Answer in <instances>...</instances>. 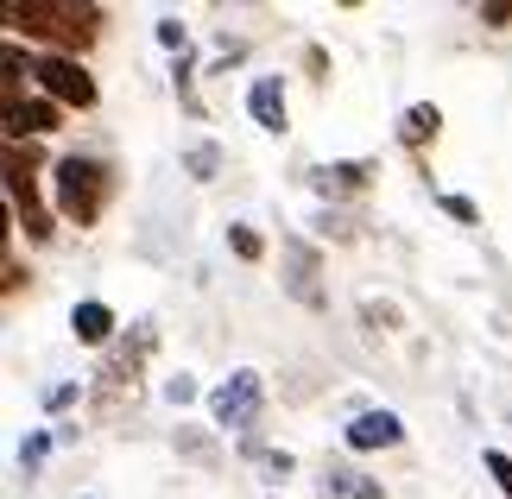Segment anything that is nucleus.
<instances>
[{
    "label": "nucleus",
    "mask_w": 512,
    "mask_h": 499,
    "mask_svg": "<svg viewBox=\"0 0 512 499\" xmlns=\"http://www.w3.org/2000/svg\"><path fill=\"white\" fill-rule=\"evenodd\" d=\"M437 133H443V108H437V102H418V108H405V114H399V139H405L411 152H424Z\"/></svg>",
    "instance_id": "4468645a"
},
{
    "label": "nucleus",
    "mask_w": 512,
    "mask_h": 499,
    "mask_svg": "<svg viewBox=\"0 0 512 499\" xmlns=\"http://www.w3.org/2000/svg\"><path fill=\"white\" fill-rule=\"evenodd\" d=\"M184 165H190V177H203V184H209V177L222 171V152H215V146H190Z\"/></svg>",
    "instance_id": "f3484780"
},
{
    "label": "nucleus",
    "mask_w": 512,
    "mask_h": 499,
    "mask_svg": "<svg viewBox=\"0 0 512 499\" xmlns=\"http://www.w3.org/2000/svg\"><path fill=\"white\" fill-rule=\"evenodd\" d=\"M317 499H386L380 481L361 468H323V481H317Z\"/></svg>",
    "instance_id": "ddd939ff"
},
{
    "label": "nucleus",
    "mask_w": 512,
    "mask_h": 499,
    "mask_svg": "<svg viewBox=\"0 0 512 499\" xmlns=\"http://www.w3.org/2000/svg\"><path fill=\"white\" fill-rule=\"evenodd\" d=\"M285 291L298 297L304 310H323L329 304L323 285H317V247H310V241H285Z\"/></svg>",
    "instance_id": "6e6552de"
},
{
    "label": "nucleus",
    "mask_w": 512,
    "mask_h": 499,
    "mask_svg": "<svg viewBox=\"0 0 512 499\" xmlns=\"http://www.w3.org/2000/svg\"><path fill=\"white\" fill-rule=\"evenodd\" d=\"M45 455H51V430H32L26 443H19V474H38V468H45Z\"/></svg>",
    "instance_id": "2eb2a0df"
},
{
    "label": "nucleus",
    "mask_w": 512,
    "mask_h": 499,
    "mask_svg": "<svg viewBox=\"0 0 512 499\" xmlns=\"http://www.w3.org/2000/svg\"><path fill=\"white\" fill-rule=\"evenodd\" d=\"M95 7H76V0H13L7 7V26L26 32V38H45L57 57H83L95 45Z\"/></svg>",
    "instance_id": "f03ea898"
},
{
    "label": "nucleus",
    "mask_w": 512,
    "mask_h": 499,
    "mask_svg": "<svg viewBox=\"0 0 512 499\" xmlns=\"http://www.w3.org/2000/svg\"><path fill=\"white\" fill-rule=\"evenodd\" d=\"M481 468L494 474V481H500V493L512 499V455H500V449H481Z\"/></svg>",
    "instance_id": "412c9836"
},
{
    "label": "nucleus",
    "mask_w": 512,
    "mask_h": 499,
    "mask_svg": "<svg viewBox=\"0 0 512 499\" xmlns=\"http://www.w3.org/2000/svg\"><path fill=\"white\" fill-rule=\"evenodd\" d=\"M342 443H348L354 455H367V449H399V443H405V424H399V411H361V417H348Z\"/></svg>",
    "instance_id": "0eeeda50"
},
{
    "label": "nucleus",
    "mask_w": 512,
    "mask_h": 499,
    "mask_svg": "<svg viewBox=\"0 0 512 499\" xmlns=\"http://www.w3.org/2000/svg\"><path fill=\"white\" fill-rule=\"evenodd\" d=\"M76 398H83V386H51V392H45V405H51V411H64V405H76Z\"/></svg>",
    "instance_id": "b1692460"
},
{
    "label": "nucleus",
    "mask_w": 512,
    "mask_h": 499,
    "mask_svg": "<svg viewBox=\"0 0 512 499\" xmlns=\"http://www.w3.org/2000/svg\"><path fill=\"white\" fill-rule=\"evenodd\" d=\"M32 76H38V89H45L57 108H95V76L83 70V57L45 51V57L32 64Z\"/></svg>",
    "instance_id": "39448f33"
},
{
    "label": "nucleus",
    "mask_w": 512,
    "mask_h": 499,
    "mask_svg": "<svg viewBox=\"0 0 512 499\" xmlns=\"http://www.w3.org/2000/svg\"><path fill=\"white\" fill-rule=\"evenodd\" d=\"M159 45L177 51V57H190V26L184 19H159Z\"/></svg>",
    "instance_id": "aec40b11"
},
{
    "label": "nucleus",
    "mask_w": 512,
    "mask_h": 499,
    "mask_svg": "<svg viewBox=\"0 0 512 499\" xmlns=\"http://www.w3.org/2000/svg\"><path fill=\"white\" fill-rule=\"evenodd\" d=\"M443 215H456V222H481V209L468 203V196H443Z\"/></svg>",
    "instance_id": "5701e85b"
},
{
    "label": "nucleus",
    "mask_w": 512,
    "mask_h": 499,
    "mask_svg": "<svg viewBox=\"0 0 512 499\" xmlns=\"http://www.w3.org/2000/svg\"><path fill=\"white\" fill-rule=\"evenodd\" d=\"M247 114H253V127L285 133L291 108H285V83H279V76H253V89H247Z\"/></svg>",
    "instance_id": "9d476101"
},
{
    "label": "nucleus",
    "mask_w": 512,
    "mask_h": 499,
    "mask_svg": "<svg viewBox=\"0 0 512 499\" xmlns=\"http://www.w3.org/2000/svg\"><path fill=\"white\" fill-rule=\"evenodd\" d=\"M114 190H121V177H114V165H108V158H95V152H70V158H57V171H51L57 215L76 222V228L102 222V209L114 203Z\"/></svg>",
    "instance_id": "f257e3e1"
},
{
    "label": "nucleus",
    "mask_w": 512,
    "mask_h": 499,
    "mask_svg": "<svg viewBox=\"0 0 512 499\" xmlns=\"http://www.w3.org/2000/svg\"><path fill=\"white\" fill-rule=\"evenodd\" d=\"M165 398H171V405H184V398H196V386H190V373H177L171 386H165Z\"/></svg>",
    "instance_id": "393cba45"
},
{
    "label": "nucleus",
    "mask_w": 512,
    "mask_h": 499,
    "mask_svg": "<svg viewBox=\"0 0 512 499\" xmlns=\"http://www.w3.org/2000/svg\"><path fill=\"white\" fill-rule=\"evenodd\" d=\"M57 127H64V108H57L51 95H32V102H19L7 114V139H45Z\"/></svg>",
    "instance_id": "1a4fd4ad"
},
{
    "label": "nucleus",
    "mask_w": 512,
    "mask_h": 499,
    "mask_svg": "<svg viewBox=\"0 0 512 499\" xmlns=\"http://www.w3.org/2000/svg\"><path fill=\"white\" fill-rule=\"evenodd\" d=\"M177 455H190V462H215V443L203 430H177Z\"/></svg>",
    "instance_id": "6ab92c4d"
},
{
    "label": "nucleus",
    "mask_w": 512,
    "mask_h": 499,
    "mask_svg": "<svg viewBox=\"0 0 512 499\" xmlns=\"http://www.w3.org/2000/svg\"><path fill=\"white\" fill-rule=\"evenodd\" d=\"M247 455H253V462H260L266 474H291V468H298L285 449H266V443H253V436H247Z\"/></svg>",
    "instance_id": "a211bd4d"
},
{
    "label": "nucleus",
    "mask_w": 512,
    "mask_h": 499,
    "mask_svg": "<svg viewBox=\"0 0 512 499\" xmlns=\"http://www.w3.org/2000/svg\"><path fill=\"white\" fill-rule=\"evenodd\" d=\"M152 348H159V329H152V323H133L127 342H114V348L102 354V373H95V379H102L108 392H121V386L133 392V379H140V367H146Z\"/></svg>",
    "instance_id": "423d86ee"
},
{
    "label": "nucleus",
    "mask_w": 512,
    "mask_h": 499,
    "mask_svg": "<svg viewBox=\"0 0 512 499\" xmlns=\"http://www.w3.org/2000/svg\"><path fill=\"white\" fill-rule=\"evenodd\" d=\"M481 26H512V0H487V7H481Z\"/></svg>",
    "instance_id": "4be33fe9"
},
{
    "label": "nucleus",
    "mask_w": 512,
    "mask_h": 499,
    "mask_svg": "<svg viewBox=\"0 0 512 499\" xmlns=\"http://www.w3.org/2000/svg\"><path fill=\"white\" fill-rule=\"evenodd\" d=\"M32 171H38V152L19 146V139H7V196H13V222L26 228V241H51V215H45V203H38Z\"/></svg>",
    "instance_id": "7ed1b4c3"
},
{
    "label": "nucleus",
    "mask_w": 512,
    "mask_h": 499,
    "mask_svg": "<svg viewBox=\"0 0 512 499\" xmlns=\"http://www.w3.org/2000/svg\"><path fill=\"white\" fill-rule=\"evenodd\" d=\"M228 247H234V259H247V266L266 253V241H260V234H253L247 222H228Z\"/></svg>",
    "instance_id": "dca6fc26"
},
{
    "label": "nucleus",
    "mask_w": 512,
    "mask_h": 499,
    "mask_svg": "<svg viewBox=\"0 0 512 499\" xmlns=\"http://www.w3.org/2000/svg\"><path fill=\"white\" fill-rule=\"evenodd\" d=\"M70 329H76V342H89V348H114V310L102 304V297H83V304L70 310Z\"/></svg>",
    "instance_id": "f8f14e48"
},
{
    "label": "nucleus",
    "mask_w": 512,
    "mask_h": 499,
    "mask_svg": "<svg viewBox=\"0 0 512 499\" xmlns=\"http://www.w3.org/2000/svg\"><path fill=\"white\" fill-rule=\"evenodd\" d=\"M373 177H380V165H373V158H342V165H323L310 184H317L323 196H361Z\"/></svg>",
    "instance_id": "9b49d317"
},
{
    "label": "nucleus",
    "mask_w": 512,
    "mask_h": 499,
    "mask_svg": "<svg viewBox=\"0 0 512 499\" xmlns=\"http://www.w3.org/2000/svg\"><path fill=\"white\" fill-rule=\"evenodd\" d=\"M260 405H266V379H260V373H247V367L209 392V417H215V430H253Z\"/></svg>",
    "instance_id": "20e7f679"
}]
</instances>
